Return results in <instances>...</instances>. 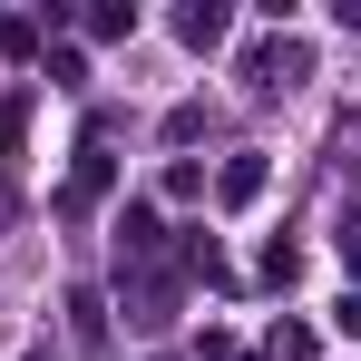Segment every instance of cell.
Returning <instances> with one entry per match:
<instances>
[{"label": "cell", "mask_w": 361, "mask_h": 361, "mask_svg": "<svg viewBox=\"0 0 361 361\" xmlns=\"http://www.w3.org/2000/svg\"><path fill=\"white\" fill-rule=\"evenodd\" d=\"M30 361H49V352H30Z\"/></svg>", "instance_id": "obj_1"}]
</instances>
